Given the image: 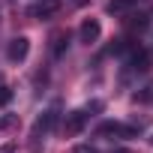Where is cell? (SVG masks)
<instances>
[{
	"instance_id": "obj_1",
	"label": "cell",
	"mask_w": 153,
	"mask_h": 153,
	"mask_svg": "<svg viewBox=\"0 0 153 153\" xmlns=\"http://www.w3.org/2000/svg\"><path fill=\"white\" fill-rule=\"evenodd\" d=\"M144 129V120H132V123H120V120H102L96 126V138H135Z\"/></svg>"
},
{
	"instance_id": "obj_2",
	"label": "cell",
	"mask_w": 153,
	"mask_h": 153,
	"mask_svg": "<svg viewBox=\"0 0 153 153\" xmlns=\"http://www.w3.org/2000/svg\"><path fill=\"white\" fill-rule=\"evenodd\" d=\"M57 120H60V108L57 105H51V108H45L42 114H39V120H36V126H33V147H39V141H45V135L57 126Z\"/></svg>"
},
{
	"instance_id": "obj_3",
	"label": "cell",
	"mask_w": 153,
	"mask_h": 153,
	"mask_svg": "<svg viewBox=\"0 0 153 153\" xmlns=\"http://www.w3.org/2000/svg\"><path fill=\"white\" fill-rule=\"evenodd\" d=\"M87 111L84 108H78V111H69L66 114V120H63V135L66 138H75L78 132H84V126H87Z\"/></svg>"
},
{
	"instance_id": "obj_4",
	"label": "cell",
	"mask_w": 153,
	"mask_h": 153,
	"mask_svg": "<svg viewBox=\"0 0 153 153\" xmlns=\"http://www.w3.org/2000/svg\"><path fill=\"white\" fill-rule=\"evenodd\" d=\"M129 66L135 72H147L153 66V48H132L129 51Z\"/></svg>"
},
{
	"instance_id": "obj_5",
	"label": "cell",
	"mask_w": 153,
	"mask_h": 153,
	"mask_svg": "<svg viewBox=\"0 0 153 153\" xmlns=\"http://www.w3.org/2000/svg\"><path fill=\"white\" fill-rule=\"evenodd\" d=\"M99 36H102V24H99L96 18H87V21L78 27V42H84V45L99 42Z\"/></svg>"
},
{
	"instance_id": "obj_6",
	"label": "cell",
	"mask_w": 153,
	"mask_h": 153,
	"mask_svg": "<svg viewBox=\"0 0 153 153\" xmlns=\"http://www.w3.org/2000/svg\"><path fill=\"white\" fill-rule=\"evenodd\" d=\"M6 54H9V60H12V63H21V60L30 54V39H27V36H15V39L9 42Z\"/></svg>"
},
{
	"instance_id": "obj_7",
	"label": "cell",
	"mask_w": 153,
	"mask_h": 153,
	"mask_svg": "<svg viewBox=\"0 0 153 153\" xmlns=\"http://www.w3.org/2000/svg\"><path fill=\"white\" fill-rule=\"evenodd\" d=\"M27 12H30L33 18H48V15L60 12V3H57V0H39V3H33Z\"/></svg>"
},
{
	"instance_id": "obj_8",
	"label": "cell",
	"mask_w": 153,
	"mask_h": 153,
	"mask_svg": "<svg viewBox=\"0 0 153 153\" xmlns=\"http://www.w3.org/2000/svg\"><path fill=\"white\" fill-rule=\"evenodd\" d=\"M66 48H69V33H66V30H57V33L51 36V57L60 60V57L66 54Z\"/></svg>"
},
{
	"instance_id": "obj_9",
	"label": "cell",
	"mask_w": 153,
	"mask_h": 153,
	"mask_svg": "<svg viewBox=\"0 0 153 153\" xmlns=\"http://www.w3.org/2000/svg\"><path fill=\"white\" fill-rule=\"evenodd\" d=\"M138 3H144V0H108V3H105V12H111V15H120V12H129V9H135Z\"/></svg>"
},
{
	"instance_id": "obj_10",
	"label": "cell",
	"mask_w": 153,
	"mask_h": 153,
	"mask_svg": "<svg viewBox=\"0 0 153 153\" xmlns=\"http://www.w3.org/2000/svg\"><path fill=\"white\" fill-rule=\"evenodd\" d=\"M147 21H150V15H147V12H132L129 18H123L126 30H135V27H147Z\"/></svg>"
},
{
	"instance_id": "obj_11",
	"label": "cell",
	"mask_w": 153,
	"mask_h": 153,
	"mask_svg": "<svg viewBox=\"0 0 153 153\" xmlns=\"http://www.w3.org/2000/svg\"><path fill=\"white\" fill-rule=\"evenodd\" d=\"M15 123H18V117H15V114H6L3 120H0V129H6V126H15Z\"/></svg>"
},
{
	"instance_id": "obj_12",
	"label": "cell",
	"mask_w": 153,
	"mask_h": 153,
	"mask_svg": "<svg viewBox=\"0 0 153 153\" xmlns=\"http://www.w3.org/2000/svg\"><path fill=\"white\" fill-rule=\"evenodd\" d=\"M9 99H12V90L9 87H0V105H6Z\"/></svg>"
},
{
	"instance_id": "obj_13",
	"label": "cell",
	"mask_w": 153,
	"mask_h": 153,
	"mask_svg": "<svg viewBox=\"0 0 153 153\" xmlns=\"http://www.w3.org/2000/svg\"><path fill=\"white\" fill-rule=\"evenodd\" d=\"M72 153H99V150H96V147H90V144H78Z\"/></svg>"
},
{
	"instance_id": "obj_14",
	"label": "cell",
	"mask_w": 153,
	"mask_h": 153,
	"mask_svg": "<svg viewBox=\"0 0 153 153\" xmlns=\"http://www.w3.org/2000/svg\"><path fill=\"white\" fill-rule=\"evenodd\" d=\"M0 153H15V144L9 141V144H3V147H0Z\"/></svg>"
},
{
	"instance_id": "obj_15",
	"label": "cell",
	"mask_w": 153,
	"mask_h": 153,
	"mask_svg": "<svg viewBox=\"0 0 153 153\" xmlns=\"http://www.w3.org/2000/svg\"><path fill=\"white\" fill-rule=\"evenodd\" d=\"M114 153H129V150H114Z\"/></svg>"
},
{
	"instance_id": "obj_16",
	"label": "cell",
	"mask_w": 153,
	"mask_h": 153,
	"mask_svg": "<svg viewBox=\"0 0 153 153\" xmlns=\"http://www.w3.org/2000/svg\"><path fill=\"white\" fill-rule=\"evenodd\" d=\"M150 144H153V135H150Z\"/></svg>"
}]
</instances>
